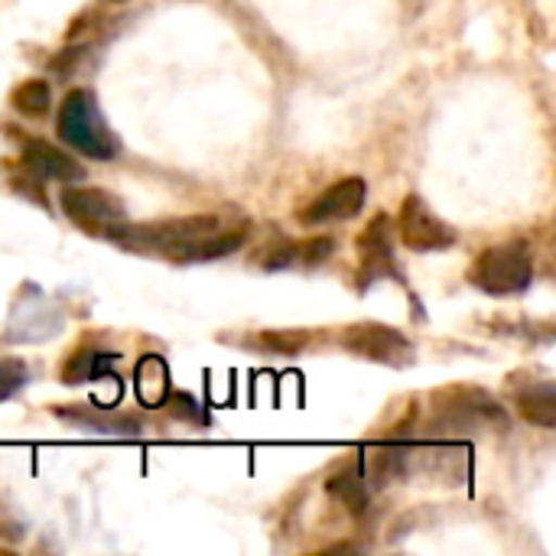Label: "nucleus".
I'll return each instance as SVG.
<instances>
[{
	"instance_id": "nucleus-13",
	"label": "nucleus",
	"mask_w": 556,
	"mask_h": 556,
	"mask_svg": "<svg viewBox=\"0 0 556 556\" xmlns=\"http://www.w3.org/2000/svg\"><path fill=\"white\" fill-rule=\"evenodd\" d=\"M134 388H137V401L143 407H163L169 397V368L160 355H143L137 371H134Z\"/></svg>"
},
{
	"instance_id": "nucleus-19",
	"label": "nucleus",
	"mask_w": 556,
	"mask_h": 556,
	"mask_svg": "<svg viewBox=\"0 0 556 556\" xmlns=\"http://www.w3.org/2000/svg\"><path fill=\"white\" fill-rule=\"evenodd\" d=\"M300 261V244L296 241H270L261 254H257V264L264 270H287Z\"/></svg>"
},
{
	"instance_id": "nucleus-1",
	"label": "nucleus",
	"mask_w": 556,
	"mask_h": 556,
	"mask_svg": "<svg viewBox=\"0 0 556 556\" xmlns=\"http://www.w3.org/2000/svg\"><path fill=\"white\" fill-rule=\"evenodd\" d=\"M55 134L65 147L85 153L88 160H114L121 153V143L114 137V130L108 127L91 88H72L62 98V108L55 117Z\"/></svg>"
},
{
	"instance_id": "nucleus-3",
	"label": "nucleus",
	"mask_w": 556,
	"mask_h": 556,
	"mask_svg": "<svg viewBox=\"0 0 556 556\" xmlns=\"http://www.w3.org/2000/svg\"><path fill=\"white\" fill-rule=\"evenodd\" d=\"M469 283L489 296H518L534 283V254L525 241L485 248L472 267Z\"/></svg>"
},
{
	"instance_id": "nucleus-21",
	"label": "nucleus",
	"mask_w": 556,
	"mask_h": 556,
	"mask_svg": "<svg viewBox=\"0 0 556 556\" xmlns=\"http://www.w3.org/2000/svg\"><path fill=\"white\" fill-rule=\"evenodd\" d=\"M163 407H169V414H173L176 420H186V424L208 427V417H205V410H202V407H199V401H195V397H189V394H169Z\"/></svg>"
},
{
	"instance_id": "nucleus-15",
	"label": "nucleus",
	"mask_w": 556,
	"mask_h": 556,
	"mask_svg": "<svg viewBox=\"0 0 556 556\" xmlns=\"http://www.w3.org/2000/svg\"><path fill=\"white\" fill-rule=\"evenodd\" d=\"M114 365H117V352H98V349H78L68 362H65V368H62V381L65 384H85V381H101V378H108L111 371H114Z\"/></svg>"
},
{
	"instance_id": "nucleus-7",
	"label": "nucleus",
	"mask_w": 556,
	"mask_h": 556,
	"mask_svg": "<svg viewBox=\"0 0 556 556\" xmlns=\"http://www.w3.org/2000/svg\"><path fill=\"white\" fill-rule=\"evenodd\" d=\"M397 235L404 241V248L417 251V254H430V251H450L456 244V231L437 218V212L420 199V195H407L397 215Z\"/></svg>"
},
{
	"instance_id": "nucleus-6",
	"label": "nucleus",
	"mask_w": 556,
	"mask_h": 556,
	"mask_svg": "<svg viewBox=\"0 0 556 556\" xmlns=\"http://www.w3.org/2000/svg\"><path fill=\"white\" fill-rule=\"evenodd\" d=\"M345 352L368 358L375 365H391V368H407L414 362V342L391 326L381 323H355L342 332Z\"/></svg>"
},
{
	"instance_id": "nucleus-20",
	"label": "nucleus",
	"mask_w": 556,
	"mask_h": 556,
	"mask_svg": "<svg viewBox=\"0 0 556 556\" xmlns=\"http://www.w3.org/2000/svg\"><path fill=\"white\" fill-rule=\"evenodd\" d=\"M29 381V368L20 358H0V401L13 397Z\"/></svg>"
},
{
	"instance_id": "nucleus-8",
	"label": "nucleus",
	"mask_w": 556,
	"mask_h": 556,
	"mask_svg": "<svg viewBox=\"0 0 556 556\" xmlns=\"http://www.w3.org/2000/svg\"><path fill=\"white\" fill-rule=\"evenodd\" d=\"M365 199H368V186L365 179L358 176H349V179H339L336 186H329L319 199H313L300 222L306 228H319V225H332V222H345V218H355L362 208H365Z\"/></svg>"
},
{
	"instance_id": "nucleus-17",
	"label": "nucleus",
	"mask_w": 556,
	"mask_h": 556,
	"mask_svg": "<svg viewBox=\"0 0 556 556\" xmlns=\"http://www.w3.org/2000/svg\"><path fill=\"white\" fill-rule=\"evenodd\" d=\"M407 463V450H397V446H384V450H375V456L365 463V482H368V489L375 485V489H384L388 482H394V479H401L404 476V466Z\"/></svg>"
},
{
	"instance_id": "nucleus-9",
	"label": "nucleus",
	"mask_w": 556,
	"mask_h": 556,
	"mask_svg": "<svg viewBox=\"0 0 556 556\" xmlns=\"http://www.w3.org/2000/svg\"><path fill=\"white\" fill-rule=\"evenodd\" d=\"M20 166L36 179H55V182H78L85 176V169L78 166L75 156H68L65 150H59L39 137H23Z\"/></svg>"
},
{
	"instance_id": "nucleus-5",
	"label": "nucleus",
	"mask_w": 556,
	"mask_h": 556,
	"mask_svg": "<svg viewBox=\"0 0 556 556\" xmlns=\"http://www.w3.org/2000/svg\"><path fill=\"white\" fill-rule=\"evenodd\" d=\"M433 424L443 430H476V427L508 430V410L482 388H453L437 394Z\"/></svg>"
},
{
	"instance_id": "nucleus-23",
	"label": "nucleus",
	"mask_w": 556,
	"mask_h": 556,
	"mask_svg": "<svg viewBox=\"0 0 556 556\" xmlns=\"http://www.w3.org/2000/svg\"><path fill=\"white\" fill-rule=\"evenodd\" d=\"M264 345H267V352L270 349L274 352H300L303 339H296V336H264Z\"/></svg>"
},
{
	"instance_id": "nucleus-22",
	"label": "nucleus",
	"mask_w": 556,
	"mask_h": 556,
	"mask_svg": "<svg viewBox=\"0 0 556 556\" xmlns=\"http://www.w3.org/2000/svg\"><path fill=\"white\" fill-rule=\"evenodd\" d=\"M332 251H336V241L332 238H313V241L300 244V261L309 264V267H316V264L329 261Z\"/></svg>"
},
{
	"instance_id": "nucleus-16",
	"label": "nucleus",
	"mask_w": 556,
	"mask_h": 556,
	"mask_svg": "<svg viewBox=\"0 0 556 556\" xmlns=\"http://www.w3.org/2000/svg\"><path fill=\"white\" fill-rule=\"evenodd\" d=\"M326 492H329L332 498H339V502L349 508V515H355V518H362V515L368 511L371 492H368V482H365L362 466H345V469H339V472L326 482Z\"/></svg>"
},
{
	"instance_id": "nucleus-10",
	"label": "nucleus",
	"mask_w": 556,
	"mask_h": 556,
	"mask_svg": "<svg viewBox=\"0 0 556 556\" xmlns=\"http://www.w3.org/2000/svg\"><path fill=\"white\" fill-rule=\"evenodd\" d=\"M358 251H362V290H365L368 283L381 280L384 274H388V277H397L388 215H378V218L365 228V235L358 238Z\"/></svg>"
},
{
	"instance_id": "nucleus-11",
	"label": "nucleus",
	"mask_w": 556,
	"mask_h": 556,
	"mask_svg": "<svg viewBox=\"0 0 556 556\" xmlns=\"http://www.w3.org/2000/svg\"><path fill=\"white\" fill-rule=\"evenodd\" d=\"M59 420H68L78 430H91V433H104V437H137L143 433V424L130 414H104L94 404L91 407H55L52 410Z\"/></svg>"
},
{
	"instance_id": "nucleus-4",
	"label": "nucleus",
	"mask_w": 556,
	"mask_h": 556,
	"mask_svg": "<svg viewBox=\"0 0 556 556\" xmlns=\"http://www.w3.org/2000/svg\"><path fill=\"white\" fill-rule=\"evenodd\" d=\"M59 208L78 231L104 241H111V235L121 225H127L124 202L108 189H94V186H65L59 192Z\"/></svg>"
},
{
	"instance_id": "nucleus-14",
	"label": "nucleus",
	"mask_w": 556,
	"mask_h": 556,
	"mask_svg": "<svg viewBox=\"0 0 556 556\" xmlns=\"http://www.w3.org/2000/svg\"><path fill=\"white\" fill-rule=\"evenodd\" d=\"M515 404L521 410V417L541 430H554L556 427V384L554 381H534L531 388L515 394Z\"/></svg>"
},
{
	"instance_id": "nucleus-12",
	"label": "nucleus",
	"mask_w": 556,
	"mask_h": 556,
	"mask_svg": "<svg viewBox=\"0 0 556 556\" xmlns=\"http://www.w3.org/2000/svg\"><path fill=\"white\" fill-rule=\"evenodd\" d=\"M244 241H248V225H244V228H222V231H215V235H205V238H199V241L186 244V248L176 254V264L218 261V257L235 254Z\"/></svg>"
},
{
	"instance_id": "nucleus-18",
	"label": "nucleus",
	"mask_w": 556,
	"mask_h": 556,
	"mask_svg": "<svg viewBox=\"0 0 556 556\" xmlns=\"http://www.w3.org/2000/svg\"><path fill=\"white\" fill-rule=\"evenodd\" d=\"M10 104H13V111L23 114V117H42V114L52 108V88H49V81H42V78H26V81L10 94Z\"/></svg>"
},
{
	"instance_id": "nucleus-2",
	"label": "nucleus",
	"mask_w": 556,
	"mask_h": 556,
	"mask_svg": "<svg viewBox=\"0 0 556 556\" xmlns=\"http://www.w3.org/2000/svg\"><path fill=\"white\" fill-rule=\"evenodd\" d=\"M222 228H225L222 215H189V218H169V222H156V225H130L127 222L111 235V244L176 261V254L186 244H192L205 235H215Z\"/></svg>"
}]
</instances>
